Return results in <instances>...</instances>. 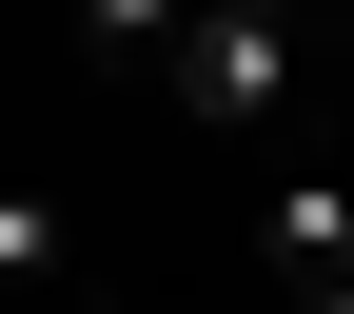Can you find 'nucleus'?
<instances>
[{"label": "nucleus", "mask_w": 354, "mask_h": 314, "mask_svg": "<svg viewBox=\"0 0 354 314\" xmlns=\"http://www.w3.org/2000/svg\"><path fill=\"white\" fill-rule=\"evenodd\" d=\"M158 79H177V118H216V138H276L295 79H315V0H197Z\"/></svg>", "instance_id": "nucleus-1"}, {"label": "nucleus", "mask_w": 354, "mask_h": 314, "mask_svg": "<svg viewBox=\"0 0 354 314\" xmlns=\"http://www.w3.org/2000/svg\"><path fill=\"white\" fill-rule=\"evenodd\" d=\"M256 236H276V295H295V275H354V177H276Z\"/></svg>", "instance_id": "nucleus-2"}, {"label": "nucleus", "mask_w": 354, "mask_h": 314, "mask_svg": "<svg viewBox=\"0 0 354 314\" xmlns=\"http://www.w3.org/2000/svg\"><path fill=\"white\" fill-rule=\"evenodd\" d=\"M79 275V216L59 197H20V177H0V295H59Z\"/></svg>", "instance_id": "nucleus-3"}, {"label": "nucleus", "mask_w": 354, "mask_h": 314, "mask_svg": "<svg viewBox=\"0 0 354 314\" xmlns=\"http://www.w3.org/2000/svg\"><path fill=\"white\" fill-rule=\"evenodd\" d=\"M79 39H99V59H177V20H197V0H59Z\"/></svg>", "instance_id": "nucleus-4"}, {"label": "nucleus", "mask_w": 354, "mask_h": 314, "mask_svg": "<svg viewBox=\"0 0 354 314\" xmlns=\"http://www.w3.org/2000/svg\"><path fill=\"white\" fill-rule=\"evenodd\" d=\"M276 314H354V275H295V295H276Z\"/></svg>", "instance_id": "nucleus-5"}]
</instances>
